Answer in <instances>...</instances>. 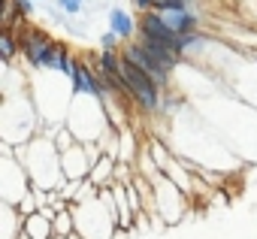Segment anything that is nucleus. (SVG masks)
Masks as SVG:
<instances>
[{"instance_id":"obj_1","label":"nucleus","mask_w":257,"mask_h":239,"mask_svg":"<svg viewBox=\"0 0 257 239\" xmlns=\"http://www.w3.org/2000/svg\"><path fill=\"white\" fill-rule=\"evenodd\" d=\"M16 158L25 164L34 188L43 191H58L67 179H64V167H61V152L55 149V143L49 137H34L25 146H13Z\"/></svg>"},{"instance_id":"obj_2","label":"nucleus","mask_w":257,"mask_h":239,"mask_svg":"<svg viewBox=\"0 0 257 239\" xmlns=\"http://www.w3.org/2000/svg\"><path fill=\"white\" fill-rule=\"evenodd\" d=\"M67 128L76 134V140L85 146V143H100L112 128H109V115H106V106L91 97V94H79L73 97V106H70V115H67Z\"/></svg>"},{"instance_id":"obj_3","label":"nucleus","mask_w":257,"mask_h":239,"mask_svg":"<svg viewBox=\"0 0 257 239\" xmlns=\"http://www.w3.org/2000/svg\"><path fill=\"white\" fill-rule=\"evenodd\" d=\"M16 37H19V46H22V58L28 61V67H31L34 73H46V70H52L58 40H52L49 31L34 28V25H25Z\"/></svg>"},{"instance_id":"obj_4","label":"nucleus","mask_w":257,"mask_h":239,"mask_svg":"<svg viewBox=\"0 0 257 239\" xmlns=\"http://www.w3.org/2000/svg\"><path fill=\"white\" fill-rule=\"evenodd\" d=\"M152 185H155V212L152 215H161V221L176 224L191 209V197L176 182H170L167 176H158Z\"/></svg>"},{"instance_id":"obj_5","label":"nucleus","mask_w":257,"mask_h":239,"mask_svg":"<svg viewBox=\"0 0 257 239\" xmlns=\"http://www.w3.org/2000/svg\"><path fill=\"white\" fill-rule=\"evenodd\" d=\"M0 179H4V203L10 206H19L25 194L34 191V182L25 170V164L16 158L13 146L4 143V167H0Z\"/></svg>"},{"instance_id":"obj_6","label":"nucleus","mask_w":257,"mask_h":239,"mask_svg":"<svg viewBox=\"0 0 257 239\" xmlns=\"http://www.w3.org/2000/svg\"><path fill=\"white\" fill-rule=\"evenodd\" d=\"M121 58L124 61H131L134 67H140L146 76H152L158 85H161V91H170V85H173V70L167 67V64H161L140 40H131V43H124L121 46Z\"/></svg>"},{"instance_id":"obj_7","label":"nucleus","mask_w":257,"mask_h":239,"mask_svg":"<svg viewBox=\"0 0 257 239\" xmlns=\"http://www.w3.org/2000/svg\"><path fill=\"white\" fill-rule=\"evenodd\" d=\"M61 167H64V179H67V182H85V179L91 176V167H94V164H91L85 146L76 143L70 152L61 155Z\"/></svg>"},{"instance_id":"obj_8","label":"nucleus","mask_w":257,"mask_h":239,"mask_svg":"<svg viewBox=\"0 0 257 239\" xmlns=\"http://www.w3.org/2000/svg\"><path fill=\"white\" fill-rule=\"evenodd\" d=\"M109 31H112L121 43H131V40H137L140 19H134L131 13L121 10V7H109Z\"/></svg>"},{"instance_id":"obj_9","label":"nucleus","mask_w":257,"mask_h":239,"mask_svg":"<svg viewBox=\"0 0 257 239\" xmlns=\"http://www.w3.org/2000/svg\"><path fill=\"white\" fill-rule=\"evenodd\" d=\"M161 19H164L179 37H188V34H197V31H200V19H197V13H191V10H167V13H161Z\"/></svg>"},{"instance_id":"obj_10","label":"nucleus","mask_w":257,"mask_h":239,"mask_svg":"<svg viewBox=\"0 0 257 239\" xmlns=\"http://www.w3.org/2000/svg\"><path fill=\"white\" fill-rule=\"evenodd\" d=\"M22 233H25L28 239H58V236H55V218H49L43 209H40L37 215H28V218H25Z\"/></svg>"},{"instance_id":"obj_11","label":"nucleus","mask_w":257,"mask_h":239,"mask_svg":"<svg viewBox=\"0 0 257 239\" xmlns=\"http://www.w3.org/2000/svg\"><path fill=\"white\" fill-rule=\"evenodd\" d=\"M115 164H118V158H112V155H103L94 167H91V182L97 185V188H109L112 182H115Z\"/></svg>"},{"instance_id":"obj_12","label":"nucleus","mask_w":257,"mask_h":239,"mask_svg":"<svg viewBox=\"0 0 257 239\" xmlns=\"http://www.w3.org/2000/svg\"><path fill=\"white\" fill-rule=\"evenodd\" d=\"M19 55H22L19 37L13 31H4V34H0V58H4V64H13Z\"/></svg>"},{"instance_id":"obj_13","label":"nucleus","mask_w":257,"mask_h":239,"mask_svg":"<svg viewBox=\"0 0 257 239\" xmlns=\"http://www.w3.org/2000/svg\"><path fill=\"white\" fill-rule=\"evenodd\" d=\"M73 233H76V215H73V209L58 212L55 215V236L58 239H70Z\"/></svg>"},{"instance_id":"obj_14","label":"nucleus","mask_w":257,"mask_h":239,"mask_svg":"<svg viewBox=\"0 0 257 239\" xmlns=\"http://www.w3.org/2000/svg\"><path fill=\"white\" fill-rule=\"evenodd\" d=\"M55 7H58L64 16H79L85 4H82V0H55Z\"/></svg>"},{"instance_id":"obj_15","label":"nucleus","mask_w":257,"mask_h":239,"mask_svg":"<svg viewBox=\"0 0 257 239\" xmlns=\"http://www.w3.org/2000/svg\"><path fill=\"white\" fill-rule=\"evenodd\" d=\"M121 46H124V43H121L112 31H106V34L100 37V49H103V52H121Z\"/></svg>"},{"instance_id":"obj_16","label":"nucleus","mask_w":257,"mask_h":239,"mask_svg":"<svg viewBox=\"0 0 257 239\" xmlns=\"http://www.w3.org/2000/svg\"><path fill=\"white\" fill-rule=\"evenodd\" d=\"M134 4V10H140V16L143 13H155V0H131Z\"/></svg>"},{"instance_id":"obj_17","label":"nucleus","mask_w":257,"mask_h":239,"mask_svg":"<svg viewBox=\"0 0 257 239\" xmlns=\"http://www.w3.org/2000/svg\"><path fill=\"white\" fill-rule=\"evenodd\" d=\"M16 7H19V13H22L25 19L34 16V0H16Z\"/></svg>"},{"instance_id":"obj_18","label":"nucleus","mask_w":257,"mask_h":239,"mask_svg":"<svg viewBox=\"0 0 257 239\" xmlns=\"http://www.w3.org/2000/svg\"><path fill=\"white\" fill-rule=\"evenodd\" d=\"M82 4H85V0H82Z\"/></svg>"}]
</instances>
